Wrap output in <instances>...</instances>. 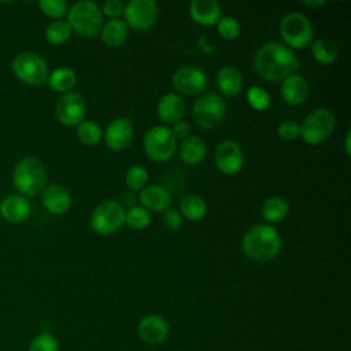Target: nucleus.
<instances>
[{
    "mask_svg": "<svg viewBox=\"0 0 351 351\" xmlns=\"http://www.w3.org/2000/svg\"><path fill=\"white\" fill-rule=\"evenodd\" d=\"M299 59L295 52L278 41H269L261 45L254 55V69L266 81H282L295 74Z\"/></svg>",
    "mask_w": 351,
    "mask_h": 351,
    "instance_id": "nucleus-1",
    "label": "nucleus"
},
{
    "mask_svg": "<svg viewBox=\"0 0 351 351\" xmlns=\"http://www.w3.org/2000/svg\"><path fill=\"white\" fill-rule=\"evenodd\" d=\"M282 247L281 234L269 223L251 226L243 236V252L254 262L265 263L278 256Z\"/></svg>",
    "mask_w": 351,
    "mask_h": 351,
    "instance_id": "nucleus-2",
    "label": "nucleus"
},
{
    "mask_svg": "<svg viewBox=\"0 0 351 351\" xmlns=\"http://www.w3.org/2000/svg\"><path fill=\"white\" fill-rule=\"evenodd\" d=\"M45 182L47 170L38 158L26 156L16 163L12 173V184L22 196H37L44 191Z\"/></svg>",
    "mask_w": 351,
    "mask_h": 351,
    "instance_id": "nucleus-3",
    "label": "nucleus"
},
{
    "mask_svg": "<svg viewBox=\"0 0 351 351\" xmlns=\"http://www.w3.org/2000/svg\"><path fill=\"white\" fill-rule=\"evenodd\" d=\"M67 23L81 37H95L103 26V14L95 1L81 0L69 8Z\"/></svg>",
    "mask_w": 351,
    "mask_h": 351,
    "instance_id": "nucleus-4",
    "label": "nucleus"
},
{
    "mask_svg": "<svg viewBox=\"0 0 351 351\" xmlns=\"http://www.w3.org/2000/svg\"><path fill=\"white\" fill-rule=\"evenodd\" d=\"M280 36L288 48L302 49L313 43L314 29L310 19L300 12H288L281 18Z\"/></svg>",
    "mask_w": 351,
    "mask_h": 351,
    "instance_id": "nucleus-5",
    "label": "nucleus"
},
{
    "mask_svg": "<svg viewBox=\"0 0 351 351\" xmlns=\"http://www.w3.org/2000/svg\"><path fill=\"white\" fill-rule=\"evenodd\" d=\"M226 115V103L225 100L214 93L204 92L193 103L192 117L193 121L203 129H215L218 128Z\"/></svg>",
    "mask_w": 351,
    "mask_h": 351,
    "instance_id": "nucleus-6",
    "label": "nucleus"
},
{
    "mask_svg": "<svg viewBox=\"0 0 351 351\" xmlns=\"http://www.w3.org/2000/svg\"><path fill=\"white\" fill-rule=\"evenodd\" d=\"M336 117L325 108H317L311 111L300 125V137L308 145H318L324 143L335 130Z\"/></svg>",
    "mask_w": 351,
    "mask_h": 351,
    "instance_id": "nucleus-7",
    "label": "nucleus"
},
{
    "mask_svg": "<svg viewBox=\"0 0 351 351\" xmlns=\"http://www.w3.org/2000/svg\"><path fill=\"white\" fill-rule=\"evenodd\" d=\"M143 148L151 160L167 162L176 154L177 140L174 138L169 126L155 125L145 132Z\"/></svg>",
    "mask_w": 351,
    "mask_h": 351,
    "instance_id": "nucleus-8",
    "label": "nucleus"
},
{
    "mask_svg": "<svg viewBox=\"0 0 351 351\" xmlns=\"http://www.w3.org/2000/svg\"><path fill=\"white\" fill-rule=\"evenodd\" d=\"M12 71L15 77L25 84L40 86L48 80V64L45 59L37 52H19L12 60Z\"/></svg>",
    "mask_w": 351,
    "mask_h": 351,
    "instance_id": "nucleus-9",
    "label": "nucleus"
},
{
    "mask_svg": "<svg viewBox=\"0 0 351 351\" xmlns=\"http://www.w3.org/2000/svg\"><path fill=\"white\" fill-rule=\"evenodd\" d=\"M89 223L97 234H112L125 223V208L115 200H104L90 213Z\"/></svg>",
    "mask_w": 351,
    "mask_h": 351,
    "instance_id": "nucleus-10",
    "label": "nucleus"
},
{
    "mask_svg": "<svg viewBox=\"0 0 351 351\" xmlns=\"http://www.w3.org/2000/svg\"><path fill=\"white\" fill-rule=\"evenodd\" d=\"M159 15V7L154 0H130L125 4L123 21L134 30L151 29Z\"/></svg>",
    "mask_w": 351,
    "mask_h": 351,
    "instance_id": "nucleus-11",
    "label": "nucleus"
},
{
    "mask_svg": "<svg viewBox=\"0 0 351 351\" xmlns=\"http://www.w3.org/2000/svg\"><path fill=\"white\" fill-rule=\"evenodd\" d=\"M56 119L64 126H78L86 115V101L78 92L63 93L55 104Z\"/></svg>",
    "mask_w": 351,
    "mask_h": 351,
    "instance_id": "nucleus-12",
    "label": "nucleus"
},
{
    "mask_svg": "<svg viewBox=\"0 0 351 351\" xmlns=\"http://www.w3.org/2000/svg\"><path fill=\"white\" fill-rule=\"evenodd\" d=\"M173 88L186 96H196L204 92L208 84L207 74L196 66H182L171 77Z\"/></svg>",
    "mask_w": 351,
    "mask_h": 351,
    "instance_id": "nucleus-13",
    "label": "nucleus"
},
{
    "mask_svg": "<svg viewBox=\"0 0 351 351\" xmlns=\"http://www.w3.org/2000/svg\"><path fill=\"white\" fill-rule=\"evenodd\" d=\"M214 162L221 173L234 176L243 169L244 165L243 149L239 143L233 140H223L215 148Z\"/></svg>",
    "mask_w": 351,
    "mask_h": 351,
    "instance_id": "nucleus-14",
    "label": "nucleus"
},
{
    "mask_svg": "<svg viewBox=\"0 0 351 351\" xmlns=\"http://www.w3.org/2000/svg\"><path fill=\"white\" fill-rule=\"evenodd\" d=\"M133 123L130 119L123 117L112 119L103 132L104 143L112 151H122L128 148L133 140Z\"/></svg>",
    "mask_w": 351,
    "mask_h": 351,
    "instance_id": "nucleus-15",
    "label": "nucleus"
},
{
    "mask_svg": "<svg viewBox=\"0 0 351 351\" xmlns=\"http://www.w3.org/2000/svg\"><path fill=\"white\" fill-rule=\"evenodd\" d=\"M137 333L140 339L148 346H159L167 340L170 326L162 315L148 314L140 319Z\"/></svg>",
    "mask_w": 351,
    "mask_h": 351,
    "instance_id": "nucleus-16",
    "label": "nucleus"
},
{
    "mask_svg": "<svg viewBox=\"0 0 351 351\" xmlns=\"http://www.w3.org/2000/svg\"><path fill=\"white\" fill-rule=\"evenodd\" d=\"M156 112L159 119L165 123V126L174 125L182 121V117L185 114V101L180 95L174 92L165 93L158 100Z\"/></svg>",
    "mask_w": 351,
    "mask_h": 351,
    "instance_id": "nucleus-17",
    "label": "nucleus"
},
{
    "mask_svg": "<svg viewBox=\"0 0 351 351\" xmlns=\"http://www.w3.org/2000/svg\"><path fill=\"white\" fill-rule=\"evenodd\" d=\"M32 214V204L22 195H8L0 203V215L7 222L19 223L26 221Z\"/></svg>",
    "mask_w": 351,
    "mask_h": 351,
    "instance_id": "nucleus-18",
    "label": "nucleus"
},
{
    "mask_svg": "<svg viewBox=\"0 0 351 351\" xmlns=\"http://www.w3.org/2000/svg\"><path fill=\"white\" fill-rule=\"evenodd\" d=\"M191 18L202 26H214L222 16V8L215 0H193L189 4Z\"/></svg>",
    "mask_w": 351,
    "mask_h": 351,
    "instance_id": "nucleus-19",
    "label": "nucleus"
},
{
    "mask_svg": "<svg viewBox=\"0 0 351 351\" xmlns=\"http://www.w3.org/2000/svg\"><path fill=\"white\" fill-rule=\"evenodd\" d=\"M43 204L51 214L62 215L70 210V192L59 184H52L43 191Z\"/></svg>",
    "mask_w": 351,
    "mask_h": 351,
    "instance_id": "nucleus-20",
    "label": "nucleus"
},
{
    "mask_svg": "<svg viewBox=\"0 0 351 351\" xmlns=\"http://www.w3.org/2000/svg\"><path fill=\"white\" fill-rule=\"evenodd\" d=\"M140 203L144 208H147L149 213L155 211V213H162L166 211L167 208H170L171 204V196L170 193L160 185H145L141 191H140Z\"/></svg>",
    "mask_w": 351,
    "mask_h": 351,
    "instance_id": "nucleus-21",
    "label": "nucleus"
},
{
    "mask_svg": "<svg viewBox=\"0 0 351 351\" xmlns=\"http://www.w3.org/2000/svg\"><path fill=\"white\" fill-rule=\"evenodd\" d=\"M280 93L287 104L299 106L304 103L308 96V84L304 77L299 74H292L282 80Z\"/></svg>",
    "mask_w": 351,
    "mask_h": 351,
    "instance_id": "nucleus-22",
    "label": "nucleus"
},
{
    "mask_svg": "<svg viewBox=\"0 0 351 351\" xmlns=\"http://www.w3.org/2000/svg\"><path fill=\"white\" fill-rule=\"evenodd\" d=\"M207 154V144L206 141L196 134H191L186 138L181 140L178 147V155L181 160L186 165L195 166L204 160Z\"/></svg>",
    "mask_w": 351,
    "mask_h": 351,
    "instance_id": "nucleus-23",
    "label": "nucleus"
},
{
    "mask_svg": "<svg viewBox=\"0 0 351 351\" xmlns=\"http://www.w3.org/2000/svg\"><path fill=\"white\" fill-rule=\"evenodd\" d=\"M217 85L225 96L234 97L241 92L243 74L236 66H222L217 73Z\"/></svg>",
    "mask_w": 351,
    "mask_h": 351,
    "instance_id": "nucleus-24",
    "label": "nucleus"
},
{
    "mask_svg": "<svg viewBox=\"0 0 351 351\" xmlns=\"http://www.w3.org/2000/svg\"><path fill=\"white\" fill-rule=\"evenodd\" d=\"M129 34V27L123 19H110L100 29V38L110 48L121 47Z\"/></svg>",
    "mask_w": 351,
    "mask_h": 351,
    "instance_id": "nucleus-25",
    "label": "nucleus"
},
{
    "mask_svg": "<svg viewBox=\"0 0 351 351\" xmlns=\"http://www.w3.org/2000/svg\"><path fill=\"white\" fill-rule=\"evenodd\" d=\"M182 218L188 221L196 222L206 217L207 214V203L206 200L196 193H188L180 200V210Z\"/></svg>",
    "mask_w": 351,
    "mask_h": 351,
    "instance_id": "nucleus-26",
    "label": "nucleus"
},
{
    "mask_svg": "<svg viewBox=\"0 0 351 351\" xmlns=\"http://www.w3.org/2000/svg\"><path fill=\"white\" fill-rule=\"evenodd\" d=\"M47 82L52 90L67 93L71 92L77 84V73L70 67H58L51 74H48Z\"/></svg>",
    "mask_w": 351,
    "mask_h": 351,
    "instance_id": "nucleus-27",
    "label": "nucleus"
},
{
    "mask_svg": "<svg viewBox=\"0 0 351 351\" xmlns=\"http://www.w3.org/2000/svg\"><path fill=\"white\" fill-rule=\"evenodd\" d=\"M289 213V204L282 196H270L262 206V217L270 223L281 222Z\"/></svg>",
    "mask_w": 351,
    "mask_h": 351,
    "instance_id": "nucleus-28",
    "label": "nucleus"
},
{
    "mask_svg": "<svg viewBox=\"0 0 351 351\" xmlns=\"http://www.w3.org/2000/svg\"><path fill=\"white\" fill-rule=\"evenodd\" d=\"M313 58L322 64H330L339 58V47L328 38H318L311 43Z\"/></svg>",
    "mask_w": 351,
    "mask_h": 351,
    "instance_id": "nucleus-29",
    "label": "nucleus"
},
{
    "mask_svg": "<svg viewBox=\"0 0 351 351\" xmlns=\"http://www.w3.org/2000/svg\"><path fill=\"white\" fill-rule=\"evenodd\" d=\"M77 137L86 147L97 145L103 138V130L100 125L90 119H84L77 126Z\"/></svg>",
    "mask_w": 351,
    "mask_h": 351,
    "instance_id": "nucleus-30",
    "label": "nucleus"
},
{
    "mask_svg": "<svg viewBox=\"0 0 351 351\" xmlns=\"http://www.w3.org/2000/svg\"><path fill=\"white\" fill-rule=\"evenodd\" d=\"M73 34V30L67 21L58 19L52 21L47 27H45V38L48 43L53 45H62L70 40Z\"/></svg>",
    "mask_w": 351,
    "mask_h": 351,
    "instance_id": "nucleus-31",
    "label": "nucleus"
},
{
    "mask_svg": "<svg viewBox=\"0 0 351 351\" xmlns=\"http://www.w3.org/2000/svg\"><path fill=\"white\" fill-rule=\"evenodd\" d=\"M125 223L134 230L147 229L151 225V213L143 206H133L125 211Z\"/></svg>",
    "mask_w": 351,
    "mask_h": 351,
    "instance_id": "nucleus-32",
    "label": "nucleus"
},
{
    "mask_svg": "<svg viewBox=\"0 0 351 351\" xmlns=\"http://www.w3.org/2000/svg\"><path fill=\"white\" fill-rule=\"evenodd\" d=\"M247 101L255 111H267L271 106V97L269 92L259 85L248 88Z\"/></svg>",
    "mask_w": 351,
    "mask_h": 351,
    "instance_id": "nucleus-33",
    "label": "nucleus"
},
{
    "mask_svg": "<svg viewBox=\"0 0 351 351\" xmlns=\"http://www.w3.org/2000/svg\"><path fill=\"white\" fill-rule=\"evenodd\" d=\"M125 182L129 189L141 191L148 182V171L140 165H134L128 169L125 174Z\"/></svg>",
    "mask_w": 351,
    "mask_h": 351,
    "instance_id": "nucleus-34",
    "label": "nucleus"
},
{
    "mask_svg": "<svg viewBox=\"0 0 351 351\" xmlns=\"http://www.w3.org/2000/svg\"><path fill=\"white\" fill-rule=\"evenodd\" d=\"M215 26L218 34L225 40H234L240 36L241 32V25L239 19L234 16H221Z\"/></svg>",
    "mask_w": 351,
    "mask_h": 351,
    "instance_id": "nucleus-35",
    "label": "nucleus"
},
{
    "mask_svg": "<svg viewBox=\"0 0 351 351\" xmlns=\"http://www.w3.org/2000/svg\"><path fill=\"white\" fill-rule=\"evenodd\" d=\"M38 7L44 15L52 18L53 21L60 19L69 11V5L64 0H40Z\"/></svg>",
    "mask_w": 351,
    "mask_h": 351,
    "instance_id": "nucleus-36",
    "label": "nucleus"
},
{
    "mask_svg": "<svg viewBox=\"0 0 351 351\" xmlns=\"http://www.w3.org/2000/svg\"><path fill=\"white\" fill-rule=\"evenodd\" d=\"M27 351H59V343L53 335L43 332L33 337Z\"/></svg>",
    "mask_w": 351,
    "mask_h": 351,
    "instance_id": "nucleus-37",
    "label": "nucleus"
},
{
    "mask_svg": "<svg viewBox=\"0 0 351 351\" xmlns=\"http://www.w3.org/2000/svg\"><path fill=\"white\" fill-rule=\"evenodd\" d=\"M277 134L284 141H292L299 137L300 134V125L292 119H287L278 123Z\"/></svg>",
    "mask_w": 351,
    "mask_h": 351,
    "instance_id": "nucleus-38",
    "label": "nucleus"
},
{
    "mask_svg": "<svg viewBox=\"0 0 351 351\" xmlns=\"http://www.w3.org/2000/svg\"><path fill=\"white\" fill-rule=\"evenodd\" d=\"M101 14L110 19H119L123 15L125 4L121 0H107L101 5Z\"/></svg>",
    "mask_w": 351,
    "mask_h": 351,
    "instance_id": "nucleus-39",
    "label": "nucleus"
},
{
    "mask_svg": "<svg viewBox=\"0 0 351 351\" xmlns=\"http://www.w3.org/2000/svg\"><path fill=\"white\" fill-rule=\"evenodd\" d=\"M163 223L170 229V230H178L182 226L184 218L178 210L174 208H167L163 211Z\"/></svg>",
    "mask_w": 351,
    "mask_h": 351,
    "instance_id": "nucleus-40",
    "label": "nucleus"
},
{
    "mask_svg": "<svg viewBox=\"0 0 351 351\" xmlns=\"http://www.w3.org/2000/svg\"><path fill=\"white\" fill-rule=\"evenodd\" d=\"M170 130H171L176 140H184L188 136H191V125L184 122V121H180V122L174 123L173 128H170Z\"/></svg>",
    "mask_w": 351,
    "mask_h": 351,
    "instance_id": "nucleus-41",
    "label": "nucleus"
},
{
    "mask_svg": "<svg viewBox=\"0 0 351 351\" xmlns=\"http://www.w3.org/2000/svg\"><path fill=\"white\" fill-rule=\"evenodd\" d=\"M344 152L347 156H350L351 154V132L350 130H347L344 137Z\"/></svg>",
    "mask_w": 351,
    "mask_h": 351,
    "instance_id": "nucleus-42",
    "label": "nucleus"
},
{
    "mask_svg": "<svg viewBox=\"0 0 351 351\" xmlns=\"http://www.w3.org/2000/svg\"><path fill=\"white\" fill-rule=\"evenodd\" d=\"M326 3H328L326 0H306V1H303V4L307 7H322Z\"/></svg>",
    "mask_w": 351,
    "mask_h": 351,
    "instance_id": "nucleus-43",
    "label": "nucleus"
}]
</instances>
